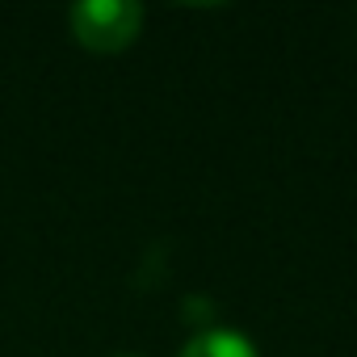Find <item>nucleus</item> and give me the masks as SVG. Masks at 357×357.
<instances>
[{"instance_id": "1", "label": "nucleus", "mask_w": 357, "mask_h": 357, "mask_svg": "<svg viewBox=\"0 0 357 357\" xmlns=\"http://www.w3.org/2000/svg\"><path fill=\"white\" fill-rule=\"evenodd\" d=\"M68 26L89 51H122L143 26V9L130 0H84L68 13Z\"/></svg>"}, {"instance_id": "2", "label": "nucleus", "mask_w": 357, "mask_h": 357, "mask_svg": "<svg viewBox=\"0 0 357 357\" xmlns=\"http://www.w3.org/2000/svg\"><path fill=\"white\" fill-rule=\"evenodd\" d=\"M181 357H257V349H252V340H248L244 332L206 328V332H198V336L181 349Z\"/></svg>"}, {"instance_id": "3", "label": "nucleus", "mask_w": 357, "mask_h": 357, "mask_svg": "<svg viewBox=\"0 0 357 357\" xmlns=\"http://www.w3.org/2000/svg\"><path fill=\"white\" fill-rule=\"evenodd\" d=\"M118 357H135V353H118Z\"/></svg>"}]
</instances>
